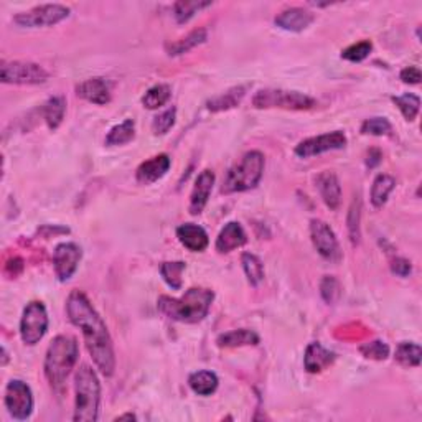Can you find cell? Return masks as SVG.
Returning a JSON list of instances; mask_svg holds the SVG:
<instances>
[{
    "label": "cell",
    "instance_id": "1",
    "mask_svg": "<svg viewBox=\"0 0 422 422\" xmlns=\"http://www.w3.org/2000/svg\"><path fill=\"white\" fill-rule=\"evenodd\" d=\"M67 312L72 324L81 329L84 343L98 370L104 376H113L115 370L113 340H110L108 326L81 290H73L69 294Z\"/></svg>",
    "mask_w": 422,
    "mask_h": 422
},
{
    "label": "cell",
    "instance_id": "2",
    "mask_svg": "<svg viewBox=\"0 0 422 422\" xmlns=\"http://www.w3.org/2000/svg\"><path fill=\"white\" fill-rule=\"evenodd\" d=\"M213 300V290L192 287L180 299L162 295L159 299L157 307L160 314H164L170 320L182 321V324H198V321H202L208 315Z\"/></svg>",
    "mask_w": 422,
    "mask_h": 422
},
{
    "label": "cell",
    "instance_id": "3",
    "mask_svg": "<svg viewBox=\"0 0 422 422\" xmlns=\"http://www.w3.org/2000/svg\"><path fill=\"white\" fill-rule=\"evenodd\" d=\"M79 346L72 335H58L53 338L45 356V376L53 388L63 386L64 381L72 373L74 365L78 363Z\"/></svg>",
    "mask_w": 422,
    "mask_h": 422
},
{
    "label": "cell",
    "instance_id": "4",
    "mask_svg": "<svg viewBox=\"0 0 422 422\" xmlns=\"http://www.w3.org/2000/svg\"><path fill=\"white\" fill-rule=\"evenodd\" d=\"M74 416L76 422H94L99 418V403H101V383L98 375L88 365H81L74 376Z\"/></svg>",
    "mask_w": 422,
    "mask_h": 422
},
{
    "label": "cell",
    "instance_id": "5",
    "mask_svg": "<svg viewBox=\"0 0 422 422\" xmlns=\"http://www.w3.org/2000/svg\"><path fill=\"white\" fill-rule=\"evenodd\" d=\"M264 173V155L251 150L241 159L239 164L231 167L223 182V193H239L256 188Z\"/></svg>",
    "mask_w": 422,
    "mask_h": 422
},
{
    "label": "cell",
    "instance_id": "6",
    "mask_svg": "<svg viewBox=\"0 0 422 422\" xmlns=\"http://www.w3.org/2000/svg\"><path fill=\"white\" fill-rule=\"evenodd\" d=\"M253 106L258 109H287V110H309L315 106V99L299 91L287 89H261L254 94Z\"/></svg>",
    "mask_w": 422,
    "mask_h": 422
},
{
    "label": "cell",
    "instance_id": "7",
    "mask_svg": "<svg viewBox=\"0 0 422 422\" xmlns=\"http://www.w3.org/2000/svg\"><path fill=\"white\" fill-rule=\"evenodd\" d=\"M69 17V8L59 4H45L38 5L28 12L15 15L13 22L25 28H38V27H53L64 18Z\"/></svg>",
    "mask_w": 422,
    "mask_h": 422
},
{
    "label": "cell",
    "instance_id": "8",
    "mask_svg": "<svg viewBox=\"0 0 422 422\" xmlns=\"http://www.w3.org/2000/svg\"><path fill=\"white\" fill-rule=\"evenodd\" d=\"M50 78L43 67L30 62H2L0 79L7 84H42Z\"/></svg>",
    "mask_w": 422,
    "mask_h": 422
},
{
    "label": "cell",
    "instance_id": "9",
    "mask_svg": "<svg viewBox=\"0 0 422 422\" xmlns=\"http://www.w3.org/2000/svg\"><path fill=\"white\" fill-rule=\"evenodd\" d=\"M48 330V314L42 302L33 300L23 310L22 321H20V335L23 343L37 345Z\"/></svg>",
    "mask_w": 422,
    "mask_h": 422
},
{
    "label": "cell",
    "instance_id": "10",
    "mask_svg": "<svg viewBox=\"0 0 422 422\" xmlns=\"http://www.w3.org/2000/svg\"><path fill=\"white\" fill-rule=\"evenodd\" d=\"M5 408H7L8 414L13 419L25 421L32 416L33 411V394L32 389L27 383L20 380H12L7 384L5 389Z\"/></svg>",
    "mask_w": 422,
    "mask_h": 422
},
{
    "label": "cell",
    "instance_id": "11",
    "mask_svg": "<svg viewBox=\"0 0 422 422\" xmlns=\"http://www.w3.org/2000/svg\"><path fill=\"white\" fill-rule=\"evenodd\" d=\"M310 238L315 246L316 253L321 258L330 261V263H340L343 254H341L338 239L333 233V229L330 228L325 221L321 219H312L310 221Z\"/></svg>",
    "mask_w": 422,
    "mask_h": 422
},
{
    "label": "cell",
    "instance_id": "12",
    "mask_svg": "<svg viewBox=\"0 0 422 422\" xmlns=\"http://www.w3.org/2000/svg\"><path fill=\"white\" fill-rule=\"evenodd\" d=\"M346 145V135L341 130H333V132L316 135V137L305 139L295 147V155L302 159L314 157V155H320L330 150L343 149Z\"/></svg>",
    "mask_w": 422,
    "mask_h": 422
},
{
    "label": "cell",
    "instance_id": "13",
    "mask_svg": "<svg viewBox=\"0 0 422 422\" xmlns=\"http://www.w3.org/2000/svg\"><path fill=\"white\" fill-rule=\"evenodd\" d=\"M81 248L74 243H62L57 246L53 253V264L57 278L62 283H67L76 273L79 261H81Z\"/></svg>",
    "mask_w": 422,
    "mask_h": 422
},
{
    "label": "cell",
    "instance_id": "14",
    "mask_svg": "<svg viewBox=\"0 0 422 422\" xmlns=\"http://www.w3.org/2000/svg\"><path fill=\"white\" fill-rule=\"evenodd\" d=\"M315 15L309 10L300 7H290L280 12L278 17L274 18V23L279 28L287 30V32H304L305 28H309L314 23Z\"/></svg>",
    "mask_w": 422,
    "mask_h": 422
},
{
    "label": "cell",
    "instance_id": "15",
    "mask_svg": "<svg viewBox=\"0 0 422 422\" xmlns=\"http://www.w3.org/2000/svg\"><path fill=\"white\" fill-rule=\"evenodd\" d=\"M170 165H172V160H170L167 154L155 155V157L145 160V162L139 165L137 172H135V178H137L139 183L150 185L162 178L169 172Z\"/></svg>",
    "mask_w": 422,
    "mask_h": 422
},
{
    "label": "cell",
    "instance_id": "16",
    "mask_svg": "<svg viewBox=\"0 0 422 422\" xmlns=\"http://www.w3.org/2000/svg\"><path fill=\"white\" fill-rule=\"evenodd\" d=\"M76 94L89 103L104 106L110 101V83L104 78L86 79L78 84Z\"/></svg>",
    "mask_w": 422,
    "mask_h": 422
},
{
    "label": "cell",
    "instance_id": "17",
    "mask_svg": "<svg viewBox=\"0 0 422 422\" xmlns=\"http://www.w3.org/2000/svg\"><path fill=\"white\" fill-rule=\"evenodd\" d=\"M213 185H215V173L211 172V170H203V172L198 175L197 182H195V187L192 190V195H190V213L192 215L202 213L203 208L207 207L211 190H213Z\"/></svg>",
    "mask_w": 422,
    "mask_h": 422
},
{
    "label": "cell",
    "instance_id": "18",
    "mask_svg": "<svg viewBox=\"0 0 422 422\" xmlns=\"http://www.w3.org/2000/svg\"><path fill=\"white\" fill-rule=\"evenodd\" d=\"M316 190H319L321 200L330 210H338L341 203V187L338 177L330 170L321 172L315 180Z\"/></svg>",
    "mask_w": 422,
    "mask_h": 422
},
{
    "label": "cell",
    "instance_id": "19",
    "mask_svg": "<svg viewBox=\"0 0 422 422\" xmlns=\"http://www.w3.org/2000/svg\"><path fill=\"white\" fill-rule=\"evenodd\" d=\"M246 241H248V236H246L243 226L238 221H231V223L224 224V228L216 238V251L221 254L231 253V251L244 246Z\"/></svg>",
    "mask_w": 422,
    "mask_h": 422
},
{
    "label": "cell",
    "instance_id": "20",
    "mask_svg": "<svg viewBox=\"0 0 422 422\" xmlns=\"http://www.w3.org/2000/svg\"><path fill=\"white\" fill-rule=\"evenodd\" d=\"M177 238L185 248L193 253H202L208 248L210 239L207 231L195 223H185L177 228Z\"/></svg>",
    "mask_w": 422,
    "mask_h": 422
},
{
    "label": "cell",
    "instance_id": "21",
    "mask_svg": "<svg viewBox=\"0 0 422 422\" xmlns=\"http://www.w3.org/2000/svg\"><path fill=\"white\" fill-rule=\"evenodd\" d=\"M335 361V353L326 350L320 343H310L305 350L304 365L309 373H320L321 370L329 368Z\"/></svg>",
    "mask_w": 422,
    "mask_h": 422
},
{
    "label": "cell",
    "instance_id": "22",
    "mask_svg": "<svg viewBox=\"0 0 422 422\" xmlns=\"http://www.w3.org/2000/svg\"><path fill=\"white\" fill-rule=\"evenodd\" d=\"M249 86H234L228 89L226 93H221L218 96L211 98L207 103V108L211 113H223V110H229L239 106L243 101L246 93H248Z\"/></svg>",
    "mask_w": 422,
    "mask_h": 422
},
{
    "label": "cell",
    "instance_id": "23",
    "mask_svg": "<svg viewBox=\"0 0 422 422\" xmlns=\"http://www.w3.org/2000/svg\"><path fill=\"white\" fill-rule=\"evenodd\" d=\"M218 345L221 348H236V346H249L259 343V335L253 330L239 329L231 330L228 333L218 336Z\"/></svg>",
    "mask_w": 422,
    "mask_h": 422
},
{
    "label": "cell",
    "instance_id": "24",
    "mask_svg": "<svg viewBox=\"0 0 422 422\" xmlns=\"http://www.w3.org/2000/svg\"><path fill=\"white\" fill-rule=\"evenodd\" d=\"M64 113H67V101L63 96H53L43 104L45 122L52 130H57L62 125Z\"/></svg>",
    "mask_w": 422,
    "mask_h": 422
},
{
    "label": "cell",
    "instance_id": "25",
    "mask_svg": "<svg viewBox=\"0 0 422 422\" xmlns=\"http://www.w3.org/2000/svg\"><path fill=\"white\" fill-rule=\"evenodd\" d=\"M218 376L213 371H197L188 378V384L198 396H210L218 389Z\"/></svg>",
    "mask_w": 422,
    "mask_h": 422
},
{
    "label": "cell",
    "instance_id": "26",
    "mask_svg": "<svg viewBox=\"0 0 422 422\" xmlns=\"http://www.w3.org/2000/svg\"><path fill=\"white\" fill-rule=\"evenodd\" d=\"M396 187V180L391 177V175L381 173L375 178L373 185H371V203L373 207L381 208L383 205L388 202L389 193L393 192Z\"/></svg>",
    "mask_w": 422,
    "mask_h": 422
},
{
    "label": "cell",
    "instance_id": "27",
    "mask_svg": "<svg viewBox=\"0 0 422 422\" xmlns=\"http://www.w3.org/2000/svg\"><path fill=\"white\" fill-rule=\"evenodd\" d=\"M207 30L205 28H198V30H193L192 33H188L187 37L180 38L178 42L172 43L169 47V55L170 57H177V55H183L190 52V50H193L195 47H198V45H202L207 42Z\"/></svg>",
    "mask_w": 422,
    "mask_h": 422
},
{
    "label": "cell",
    "instance_id": "28",
    "mask_svg": "<svg viewBox=\"0 0 422 422\" xmlns=\"http://www.w3.org/2000/svg\"><path fill=\"white\" fill-rule=\"evenodd\" d=\"M135 135V122L132 119H125L124 122L114 125L106 135V144L108 145H124L130 142Z\"/></svg>",
    "mask_w": 422,
    "mask_h": 422
},
{
    "label": "cell",
    "instance_id": "29",
    "mask_svg": "<svg viewBox=\"0 0 422 422\" xmlns=\"http://www.w3.org/2000/svg\"><path fill=\"white\" fill-rule=\"evenodd\" d=\"M241 263H243V269L246 273V278H248L251 285H259L264 280V264L261 263V259L256 254L244 253L243 258H241Z\"/></svg>",
    "mask_w": 422,
    "mask_h": 422
},
{
    "label": "cell",
    "instance_id": "30",
    "mask_svg": "<svg viewBox=\"0 0 422 422\" xmlns=\"http://www.w3.org/2000/svg\"><path fill=\"white\" fill-rule=\"evenodd\" d=\"M421 356H422V350L418 343H413V341H403V343H399L398 348H396L394 358L403 366H419Z\"/></svg>",
    "mask_w": 422,
    "mask_h": 422
},
{
    "label": "cell",
    "instance_id": "31",
    "mask_svg": "<svg viewBox=\"0 0 422 422\" xmlns=\"http://www.w3.org/2000/svg\"><path fill=\"white\" fill-rule=\"evenodd\" d=\"M170 96H172V89L169 84H155L144 94L142 104L147 109H159L169 103Z\"/></svg>",
    "mask_w": 422,
    "mask_h": 422
},
{
    "label": "cell",
    "instance_id": "32",
    "mask_svg": "<svg viewBox=\"0 0 422 422\" xmlns=\"http://www.w3.org/2000/svg\"><path fill=\"white\" fill-rule=\"evenodd\" d=\"M210 5L211 2H202V0H180L173 5V15L178 23H187L195 13L210 7Z\"/></svg>",
    "mask_w": 422,
    "mask_h": 422
},
{
    "label": "cell",
    "instance_id": "33",
    "mask_svg": "<svg viewBox=\"0 0 422 422\" xmlns=\"http://www.w3.org/2000/svg\"><path fill=\"white\" fill-rule=\"evenodd\" d=\"M187 264L183 261H177V263H164L160 266V274L165 283L169 284V287H172L173 290H180L182 289V274Z\"/></svg>",
    "mask_w": 422,
    "mask_h": 422
},
{
    "label": "cell",
    "instance_id": "34",
    "mask_svg": "<svg viewBox=\"0 0 422 422\" xmlns=\"http://www.w3.org/2000/svg\"><path fill=\"white\" fill-rule=\"evenodd\" d=\"M393 103L398 106V109L403 113L406 120H414L418 118L421 109V99L416 94H403V96H394Z\"/></svg>",
    "mask_w": 422,
    "mask_h": 422
},
{
    "label": "cell",
    "instance_id": "35",
    "mask_svg": "<svg viewBox=\"0 0 422 422\" xmlns=\"http://www.w3.org/2000/svg\"><path fill=\"white\" fill-rule=\"evenodd\" d=\"M371 50H373V43H371L370 40H363V42H358L351 45L348 48H345L343 52H341V58L351 63H360L363 62L365 58H368Z\"/></svg>",
    "mask_w": 422,
    "mask_h": 422
},
{
    "label": "cell",
    "instance_id": "36",
    "mask_svg": "<svg viewBox=\"0 0 422 422\" xmlns=\"http://www.w3.org/2000/svg\"><path fill=\"white\" fill-rule=\"evenodd\" d=\"M320 294L326 304L333 305L341 295V285L333 275H325L320 283Z\"/></svg>",
    "mask_w": 422,
    "mask_h": 422
},
{
    "label": "cell",
    "instance_id": "37",
    "mask_svg": "<svg viewBox=\"0 0 422 422\" xmlns=\"http://www.w3.org/2000/svg\"><path fill=\"white\" fill-rule=\"evenodd\" d=\"M360 351L365 358H371L376 361H383L389 356L388 343H384V341L381 340H373V341H368V343L361 345Z\"/></svg>",
    "mask_w": 422,
    "mask_h": 422
},
{
    "label": "cell",
    "instance_id": "38",
    "mask_svg": "<svg viewBox=\"0 0 422 422\" xmlns=\"http://www.w3.org/2000/svg\"><path fill=\"white\" fill-rule=\"evenodd\" d=\"M175 119H177V109L169 108L167 110H164L162 114H159L157 118L154 119V122H152L154 134L155 135L167 134L169 130L175 125Z\"/></svg>",
    "mask_w": 422,
    "mask_h": 422
},
{
    "label": "cell",
    "instance_id": "39",
    "mask_svg": "<svg viewBox=\"0 0 422 422\" xmlns=\"http://www.w3.org/2000/svg\"><path fill=\"white\" fill-rule=\"evenodd\" d=\"M391 122L386 118L366 119L361 125V134L365 135H388L391 132Z\"/></svg>",
    "mask_w": 422,
    "mask_h": 422
},
{
    "label": "cell",
    "instance_id": "40",
    "mask_svg": "<svg viewBox=\"0 0 422 422\" xmlns=\"http://www.w3.org/2000/svg\"><path fill=\"white\" fill-rule=\"evenodd\" d=\"M360 215H361V202L360 200H355L351 203L350 213H348V231H350V239L353 244L360 243Z\"/></svg>",
    "mask_w": 422,
    "mask_h": 422
},
{
    "label": "cell",
    "instance_id": "41",
    "mask_svg": "<svg viewBox=\"0 0 422 422\" xmlns=\"http://www.w3.org/2000/svg\"><path fill=\"white\" fill-rule=\"evenodd\" d=\"M411 270H413V266L408 259L404 258H394L391 261V273L399 275V278H408L411 274Z\"/></svg>",
    "mask_w": 422,
    "mask_h": 422
},
{
    "label": "cell",
    "instance_id": "42",
    "mask_svg": "<svg viewBox=\"0 0 422 422\" xmlns=\"http://www.w3.org/2000/svg\"><path fill=\"white\" fill-rule=\"evenodd\" d=\"M399 78H401V81L406 83V84H419L421 79H422V74H421L419 68L408 67V68H404L403 72H401Z\"/></svg>",
    "mask_w": 422,
    "mask_h": 422
},
{
    "label": "cell",
    "instance_id": "43",
    "mask_svg": "<svg viewBox=\"0 0 422 422\" xmlns=\"http://www.w3.org/2000/svg\"><path fill=\"white\" fill-rule=\"evenodd\" d=\"M381 159H383V154H381L378 149H371L368 152V159H366V165H368L370 169H375L376 165L381 164Z\"/></svg>",
    "mask_w": 422,
    "mask_h": 422
},
{
    "label": "cell",
    "instance_id": "44",
    "mask_svg": "<svg viewBox=\"0 0 422 422\" xmlns=\"http://www.w3.org/2000/svg\"><path fill=\"white\" fill-rule=\"evenodd\" d=\"M124 419H130V421H134V419H137V418H135L134 414H124V416H119V418H118V421H124Z\"/></svg>",
    "mask_w": 422,
    "mask_h": 422
},
{
    "label": "cell",
    "instance_id": "45",
    "mask_svg": "<svg viewBox=\"0 0 422 422\" xmlns=\"http://www.w3.org/2000/svg\"><path fill=\"white\" fill-rule=\"evenodd\" d=\"M7 361H8V355H7V350H5V348H2V366H5V365H7Z\"/></svg>",
    "mask_w": 422,
    "mask_h": 422
}]
</instances>
